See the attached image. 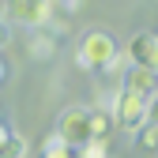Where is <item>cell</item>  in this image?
I'll return each instance as SVG.
<instances>
[{
  "instance_id": "cell-18",
  "label": "cell",
  "mask_w": 158,
  "mask_h": 158,
  "mask_svg": "<svg viewBox=\"0 0 158 158\" xmlns=\"http://www.w3.org/2000/svg\"><path fill=\"white\" fill-rule=\"evenodd\" d=\"M0 132H4V124H0Z\"/></svg>"
},
{
  "instance_id": "cell-2",
  "label": "cell",
  "mask_w": 158,
  "mask_h": 158,
  "mask_svg": "<svg viewBox=\"0 0 158 158\" xmlns=\"http://www.w3.org/2000/svg\"><path fill=\"white\" fill-rule=\"evenodd\" d=\"M4 19H8V27L42 30L53 19V4L49 0H4Z\"/></svg>"
},
{
  "instance_id": "cell-7",
  "label": "cell",
  "mask_w": 158,
  "mask_h": 158,
  "mask_svg": "<svg viewBox=\"0 0 158 158\" xmlns=\"http://www.w3.org/2000/svg\"><path fill=\"white\" fill-rule=\"evenodd\" d=\"M113 128H117V121H113V109H106V106H98V109H90V139H98V143H106Z\"/></svg>"
},
{
  "instance_id": "cell-1",
  "label": "cell",
  "mask_w": 158,
  "mask_h": 158,
  "mask_svg": "<svg viewBox=\"0 0 158 158\" xmlns=\"http://www.w3.org/2000/svg\"><path fill=\"white\" fill-rule=\"evenodd\" d=\"M113 53H117V42H113V34L109 30H87L83 38H79V49H75V60H79V68H106L109 60H113Z\"/></svg>"
},
{
  "instance_id": "cell-10",
  "label": "cell",
  "mask_w": 158,
  "mask_h": 158,
  "mask_svg": "<svg viewBox=\"0 0 158 158\" xmlns=\"http://www.w3.org/2000/svg\"><path fill=\"white\" fill-rule=\"evenodd\" d=\"M30 53L42 56V60H49V56L56 53V42H53V38H45V34H38V38H30Z\"/></svg>"
},
{
  "instance_id": "cell-13",
  "label": "cell",
  "mask_w": 158,
  "mask_h": 158,
  "mask_svg": "<svg viewBox=\"0 0 158 158\" xmlns=\"http://www.w3.org/2000/svg\"><path fill=\"white\" fill-rule=\"evenodd\" d=\"M128 64H132V60H128V53H113V60L106 64V72H109V75H124Z\"/></svg>"
},
{
  "instance_id": "cell-15",
  "label": "cell",
  "mask_w": 158,
  "mask_h": 158,
  "mask_svg": "<svg viewBox=\"0 0 158 158\" xmlns=\"http://www.w3.org/2000/svg\"><path fill=\"white\" fill-rule=\"evenodd\" d=\"M8 42H11V27H8V19L0 15V49H4Z\"/></svg>"
},
{
  "instance_id": "cell-12",
  "label": "cell",
  "mask_w": 158,
  "mask_h": 158,
  "mask_svg": "<svg viewBox=\"0 0 158 158\" xmlns=\"http://www.w3.org/2000/svg\"><path fill=\"white\" fill-rule=\"evenodd\" d=\"M79 158H106V143H98V139H90V143H83L75 151Z\"/></svg>"
},
{
  "instance_id": "cell-4",
  "label": "cell",
  "mask_w": 158,
  "mask_h": 158,
  "mask_svg": "<svg viewBox=\"0 0 158 158\" xmlns=\"http://www.w3.org/2000/svg\"><path fill=\"white\" fill-rule=\"evenodd\" d=\"M113 121H117V128H124V132H139L147 124V98L121 87V90H117V102H113Z\"/></svg>"
},
{
  "instance_id": "cell-3",
  "label": "cell",
  "mask_w": 158,
  "mask_h": 158,
  "mask_svg": "<svg viewBox=\"0 0 158 158\" xmlns=\"http://www.w3.org/2000/svg\"><path fill=\"white\" fill-rule=\"evenodd\" d=\"M56 135L68 143V147H83V143H90V109H83V106H68V109H60V117H56Z\"/></svg>"
},
{
  "instance_id": "cell-5",
  "label": "cell",
  "mask_w": 158,
  "mask_h": 158,
  "mask_svg": "<svg viewBox=\"0 0 158 158\" xmlns=\"http://www.w3.org/2000/svg\"><path fill=\"white\" fill-rule=\"evenodd\" d=\"M124 53H128V60H132V64L158 72V34H151V30L135 34L132 42H128V49H124Z\"/></svg>"
},
{
  "instance_id": "cell-16",
  "label": "cell",
  "mask_w": 158,
  "mask_h": 158,
  "mask_svg": "<svg viewBox=\"0 0 158 158\" xmlns=\"http://www.w3.org/2000/svg\"><path fill=\"white\" fill-rule=\"evenodd\" d=\"M49 4H53V8H64V11H75L79 0H49Z\"/></svg>"
},
{
  "instance_id": "cell-8",
  "label": "cell",
  "mask_w": 158,
  "mask_h": 158,
  "mask_svg": "<svg viewBox=\"0 0 158 158\" xmlns=\"http://www.w3.org/2000/svg\"><path fill=\"white\" fill-rule=\"evenodd\" d=\"M0 158H27V139L15 132H0Z\"/></svg>"
},
{
  "instance_id": "cell-17",
  "label": "cell",
  "mask_w": 158,
  "mask_h": 158,
  "mask_svg": "<svg viewBox=\"0 0 158 158\" xmlns=\"http://www.w3.org/2000/svg\"><path fill=\"white\" fill-rule=\"evenodd\" d=\"M4 79H8V64L0 60V83H4Z\"/></svg>"
},
{
  "instance_id": "cell-11",
  "label": "cell",
  "mask_w": 158,
  "mask_h": 158,
  "mask_svg": "<svg viewBox=\"0 0 158 158\" xmlns=\"http://www.w3.org/2000/svg\"><path fill=\"white\" fill-rule=\"evenodd\" d=\"M139 147L151 151V154L158 151V124H143V128H139Z\"/></svg>"
},
{
  "instance_id": "cell-9",
  "label": "cell",
  "mask_w": 158,
  "mask_h": 158,
  "mask_svg": "<svg viewBox=\"0 0 158 158\" xmlns=\"http://www.w3.org/2000/svg\"><path fill=\"white\" fill-rule=\"evenodd\" d=\"M42 158H79V154H75V147H68L60 135L53 132L49 139H45V147H42Z\"/></svg>"
},
{
  "instance_id": "cell-14",
  "label": "cell",
  "mask_w": 158,
  "mask_h": 158,
  "mask_svg": "<svg viewBox=\"0 0 158 158\" xmlns=\"http://www.w3.org/2000/svg\"><path fill=\"white\" fill-rule=\"evenodd\" d=\"M147 124H158V90L147 98Z\"/></svg>"
},
{
  "instance_id": "cell-6",
  "label": "cell",
  "mask_w": 158,
  "mask_h": 158,
  "mask_svg": "<svg viewBox=\"0 0 158 158\" xmlns=\"http://www.w3.org/2000/svg\"><path fill=\"white\" fill-rule=\"evenodd\" d=\"M124 90L151 98V94L158 90V72H151V68H139V64H128V68H124Z\"/></svg>"
}]
</instances>
